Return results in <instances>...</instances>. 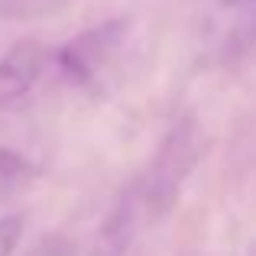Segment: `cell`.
Returning a JSON list of instances; mask_svg holds the SVG:
<instances>
[{
	"label": "cell",
	"mask_w": 256,
	"mask_h": 256,
	"mask_svg": "<svg viewBox=\"0 0 256 256\" xmlns=\"http://www.w3.org/2000/svg\"><path fill=\"white\" fill-rule=\"evenodd\" d=\"M198 156H201V136H198V130H194L192 120H182V124L169 133V140H166V146H162V152H159L156 166H152L150 178H146L143 208H146L150 218L152 214H162L175 201L182 182H185L188 172L194 169Z\"/></svg>",
	"instance_id": "cell-1"
},
{
	"label": "cell",
	"mask_w": 256,
	"mask_h": 256,
	"mask_svg": "<svg viewBox=\"0 0 256 256\" xmlns=\"http://www.w3.org/2000/svg\"><path fill=\"white\" fill-rule=\"evenodd\" d=\"M201 30L214 52H240L256 39V0H201Z\"/></svg>",
	"instance_id": "cell-2"
},
{
	"label": "cell",
	"mask_w": 256,
	"mask_h": 256,
	"mask_svg": "<svg viewBox=\"0 0 256 256\" xmlns=\"http://www.w3.org/2000/svg\"><path fill=\"white\" fill-rule=\"evenodd\" d=\"M42 72V49L36 42H20L0 58V98H20L32 88Z\"/></svg>",
	"instance_id": "cell-3"
},
{
	"label": "cell",
	"mask_w": 256,
	"mask_h": 256,
	"mask_svg": "<svg viewBox=\"0 0 256 256\" xmlns=\"http://www.w3.org/2000/svg\"><path fill=\"white\" fill-rule=\"evenodd\" d=\"M120 26H104V30H98V32H91V36H84V39H78V42H72L68 49H65V56H62V62H65V72L68 75H75V78H91L94 72H98V65L104 62V56L110 52V46H114V32H117Z\"/></svg>",
	"instance_id": "cell-4"
},
{
	"label": "cell",
	"mask_w": 256,
	"mask_h": 256,
	"mask_svg": "<svg viewBox=\"0 0 256 256\" xmlns=\"http://www.w3.org/2000/svg\"><path fill=\"white\" fill-rule=\"evenodd\" d=\"M20 237H23V218H20V214L0 218V256H13Z\"/></svg>",
	"instance_id": "cell-5"
}]
</instances>
